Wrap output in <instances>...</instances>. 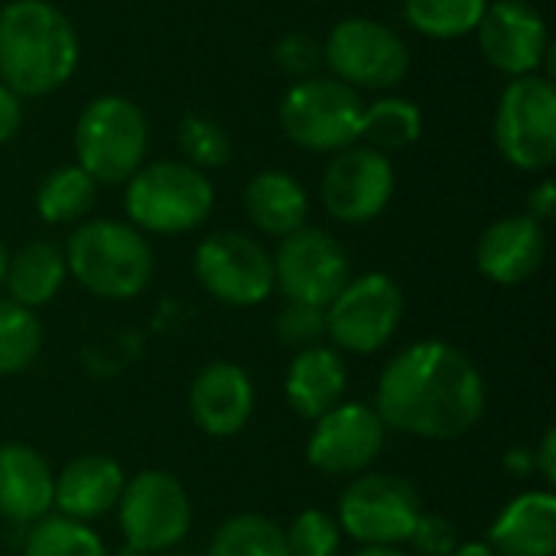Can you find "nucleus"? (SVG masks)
I'll use <instances>...</instances> for the list:
<instances>
[{"mask_svg":"<svg viewBox=\"0 0 556 556\" xmlns=\"http://www.w3.org/2000/svg\"><path fill=\"white\" fill-rule=\"evenodd\" d=\"M375 410L388 430L417 440H459L485 414V381L466 352L427 339L384 365Z\"/></svg>","mask_w":556,"mask_h":556,"instance_id":"f257e3e1","label":"nucleus"},{"mask_svg":"<svg viewBox=\"0 0 556 556\" xmlns=\"http://www.w3.org/2000/svg\"><path fill=\"white\" fill-rule=\"evenodd\" d=\"M81 46L68 16L49 0L0 7V81L20 98L59 91L78 68Z\"/></svg>","mask_w":556,"mask_h":556,"instance_id":"f03ea898","label":"nucleus"},{"mask_svg":"<svg viewBox=\"0 0 556 556\" xmlns=\"http://www.w3.org/2000/svg\"><path fill=\"white\" fill-rule=\"evenodd\" d=\"M62 251L68 274L101 300H134L153 277V248L127 222H81Z\"/></svg>","mask_w":556,"mask_h":556,"instance_id":"7ed1b4c3","label":"nucleus"},{"mask_svg":"<svg viewBox=\"0 0 556 556\" xmlns=\"http://www.w3.org/2000/svg\"><path fill=\"white\" fill-rule=\"evenodd\" d=\"M72 143L75 166H81L94 186H121L147 160L150 124L137 101L124 94H101L81 108Z\"/></svg>","mask_w":556,"mask_h":556,"instance_id":"20e7f679","label":"nucleus"},{"mask_svg":"<svg viewBox=\"0 0 556 556\" xmlns=\"http://www.w3.org/2000/svg\"><path fill=\"white\" fill-rule=\"evenodd\" d=\"M124 208L137 231L186 235L212 215L215 186L202 169L189 163L163 160V163L140 166L127 179Z\"/></svg>","mask_w":556,"mask_h":556,"instance_id":"39448f33","label":"nucleus"},{"mask_svg":"<svg viewBox=\"0 0 556 556\" xmlns=\"http://www.w3.org/2000/svg\"><path fill=\"white\" fill-rule=\"evenodd\" d=\"M498 153L521 173H547L556 163V85L534 72L511 78L492 121Z\"/></svg>","mask_w":556,"mask_h":556,"instance_id":"423d86ee","label":"nucleus"},{"mask_svg":"<svg viewBox=\"0 0 556 556\" xmlns=\"http://www.w3.org/2000/svg\"><path fill=\"white\" fill-rule=\"evenodd\" d=\"M365 101L362 94L332 78L313 75L293 81L280 101V127L290 143L309 153H339L358 140Z\"/></svg>","mask_w":556,"mask_h":556,"instance_id":"0eeeda50","label":"nucleus"},{"mask_svg":"<svg viewBox=\"0 0 556 556\" xmlns=\"http://www.w3.org/2000/svg\"><path fill=\"white\" fill-rule=\"evenodd\" d=\"M323 59L332 78L371 91L394 88L410 72V49L397 29L371 16H345L323 42Z\"/></svg>","mask_w":556,"mask_h":556,"instance_id":"6e6552de","label":"nucleus"},{"mask_svg":"<svg viewBox=\"0 0 556 556\" xmlns=\"http://www.w3.org/2000/svg\"><path fill=\"white\" fill-rule=\"evenodd\" d=\"M117 508L127 547L140 556L176 547L192 525L189 492L176 476L160 469H143L140 476L124 482Z\"/></svg>","mask_w":556,"mask_h":556,"instance_id":"1a4fd4ad","label":"nucleus"},{"mask_svg":"<svg viewBox=\"0 0 556 556\" xmlns=\"http://www.w3.org/2000/svg\"><path fill=\"white\" fill-rule=\"evenodd\" d=\"M404 319L401 283L388 274H365L349 280L342 293L326 306V336L352 355H371L384 349Z\"/></svg>","mask_w":556,"mask_h":556,"instance_id":"9d476101","label":"nucleus"},{"mask_svg":"<svg viewBox=\"0 0 556 556\" xmlns=\"http://www.w3.org/2000/svg\"><path fill=\"white\" fill-rule=\"evenodd\" d=\"M420 515V492L407 479L388 472H368L355 479L339 498V528L362 544L397 547L410 541Z\"/></svg>","mask_w":556,"mask_h":556,"instance_id":"9b49d317","label":"nucleus"},{"mask_svg":"<svg viewBox=\"0 0 556 556\" xmlns=\"http://www.w3.org/2000/svg\"><path fill=\"white\" fill-rule=\"evenodd\" d=\"M195 277L225 306H257L274 290V261L241 231H215L195 248Z\"/></svg>","mask_w":556,"mask_h":556,"instance_id":"f8f14e48","label":"nucleus"},{"mask_svg":"<svg viewBox=\"0 0 556 556\" xmlns=\"http://www.w3.org/2000/svg\"><path fill=\"white\" fill-rule=\"evenodd\" d=\"M270 261L274 287H280L290 303H309L326 309L352 280L345 248L319 228H300L287 235Z\"/></svg>","mask_w":556,"mask_h":556,"instance_id":"ddd939ff","label":"nucleus"},{"mask_svg":"<svg viewBox=\"0 0 556 556\" xmlns=\"http://www.w3.org/2000/svg\"><path fill=\"white\" fill-rule=\"evenodd\" d=\"M394 186L397 176L388 153H378L365 143H352L329 160L319 192L326 212L336 222L365 225L388 208Z\"/></svg>","mask_w":556,"mask_h":556,"instance_id":"4468645a","label":"nucleus"},{"mask_svg":"<svg viewBox=\"0 0 556 556\" xmlns=\"http://www.w3.org/2000/svg\"><path fill=\"white\" fill-rule=\"evenodd\" d=\"M384 433L388 427L375 407L339 404L316 420L306 443V459L326 476H358L381 456Z\"/></svg>","mask_w":556,"mask_h":556,"instance_id":"2eb2a0df","label":"nucleus"},{"mask_svg":"<svg viewBox=\"0 0 556 556\" xmlns=\"http://www.w3.org/2000/svg\"><path fill=\"white\" fill-rule=\"evenodd\" d=\"M479 49L492 68L521 78L541 72L551 52V33L531 0H495L485 7L479 26Z\"/></svg>","mask_w":556,"mask_h":556,"instance_id":"dca6fc26","label":"nucleus"},{"mask_svg":"<svg viewBox=\"0 0 556 556\" xmlns=\"http://www.w3.org/2000/svg\"><path fill=\"white\" fill-rule=\"evenodd\" d=\"M547 257V235L544 225L531 215H508L492 222L479 244L476 264L479 270L498 287H518L531 280Z\"/></svg>","mask_w":556,"mask_h":556,"instance_id":"f3484780","label":"nucleus"},{"mask_svg":"<svg viewBox=\"0 0 556 556\" xmlns=\"http://www.w3.org/2000/svg\"><path fill=\"white\" fill-rule=\"evenodd\" d=\"M189 414L208 437H235L254 414V384L231 362L205 365L189 388Z\"/></svg>","mask_w":556,"mask_h":556,"instance_id":"a211bd4d","label":"nucleus"},{"mask_svg":"<svg viewBox=\"0 0 556 556\" xmlns=\"http://www.w3.org/2000/svg\"><path fill=\"white\" fill-rule=\"evenodd\" d=\"M55 476L46 459L23 443L0 446V518L13 525L42 521L52 508Z\"/></svg>","mask_w":556,"mask_h":556,"instance_id":"6ab92c4d","label":"nucleus"},{"mask_svg":"<svg viewBox=\"0 0 556 556\" xmlns=\"http://www.w3.org/2000/svg\"><path fill=\"white\" fill-rule=\"evenodd\" d=\"M121 492H124V469L111 456L85 453L55 476L52 505L62 508V518L85 525L108 515L117 505Z\"/></svg>","mask_w":556,"mask_h":556,"instance_id":"aec40b11","label":"nucleus"},{"mask_svg":"<svg viewBox=\"0 0 556 556\" xmlns=\"http://www.w3.org/2000/svg\"><path fill=\"white\" fill-rule=\"evenodd\" d=\"M349 388V371L345 362L336 349L313 345L293 355L287 368V404L303 417V420H319L332 407L342 404Z\"/></svg>","mask_w":556,"mask_h":556,"instance_id":"412c9836","label":"nucleus"},{"mask_svg":"<svg viewBox=\"0 0 556 556\" xmlns=\"http://www.w3.org/2000/svg\"><path fill=\"white\" fill-rule=\"evenodd\" d=\"M492 551L498 556L556 554V498L551 492L518 495L492 525Z\"/></svg>","mask_w":556,"mask_h":556,"instance_id":"4be33fe9","label":"nucleus"},{"mask_svg":"<svg viewBox=\"0 0 556 556\" xmlns=\"http://www.w3.org/2000/svg\"><path fill=\"white\" fill-rule=\"evenodd\" d=\"M244 212L254 228L270 238H287L306 228L309 195L306 189L283 169H264L244 186Z\"/></svg>","mask_w":556,"mask_h":556,"instance_id":"5701e85b","label":"nucleus"},{"mask_svg":"<svg viewBox=\"0 0 556 556\" xmlns=\"http://www.w3.org/2000/svg\"><path fill=\"white\" fill-rule=\"evenodd\" d=\"M65 277V251L55 241H29L7 261L3 287L13 303L39 309L62 290Z\"/></svg>","mask_w":556,"mask_h":556,"instance_id":"b1692460","label":"nucleus"},{"mask_svg":"<svg viewBox=\"0 0 556 556\" xmlns=\"http://www.w3.org/2000/svg\"><path fill=\"white\" fill-rule=\"evenodd\" d=\"M420 134H424V111L407 98L388 94V98L365 104V111H362L358 140H365V147H371L378 153L407 150L410 143L420 140Z\"/></svg>","mask_w":556,"mask_h":556,"instance_id":"393cba45","label":"nucleus"},{"mask_svg":"<svg viewBox=\"0 0 556 556\" xmlns=\"http://www.w3.org/2000/svg\"><path fill=\"white\" fill-rule=\"evenodd\" d=\"M98 199L94 179L81 166H55L36 186V212L49 225H75L81 222Z\"/></svg>","mask_w":556,"mask_h":556,"instance_id":"a878e982","label":"nucleus"},{"mask_svg":"<svg viewBox=\"0 0 556 556\" xmlns=\"http://www.w3.org/2000/svg\"><path fill=\"white\" fill-rule=\"evenodd\" d=\"M489 0H404L407 23L430 39H463L476 33Z\"/></svg>","mask_w":556,"mask_h":556,"instance_id":"bb28decb","label":"nucleus"},{"mask_svg":"<svg viewBox=\"0 0 556 556\" xmlns=\"http://www.w3.org/2000/svg\"><path fill=\"white\" fill-rule=\"evenodd\" d=\"M205 556H290L283 531L264 515H238L218 528Z\"/></svg>","mask_w":556,"mask_h":556,"instance_id":"cd10ccee","label":"nucleus"},{"mask_svg":"<svg viewBox=\"0 0 556 556\" xmlns=\"http://www.w3.org/2000/svg\"><path fill=\"white\" fill-rule=\"evenodd\" d=\"M42 349V326L33 309L0 300V378L26 371Z\"/></svg>","mask_w":556,"mask_h":556,"instance_id":"c85d7f7f","label":"nucleus"},{"mask_svg":"<svg viewBox=\"0 0 556 556\" xmlns=\"http://www.w3.org/2000/svg\"><path fill=\"white\" fill-rule=\"evenodd\" d=\"M23 556H108L101 538L72 518H42L23 544Z\"/></svg>","mask_w":556,"mask_h":556,"instance_id":"c756f323","label":"nucleus"},{"mask_svg":"<svg viewBox=\"0 0 556 556\" xmlns=\"http://www.w3.org/2000/svg\"><path fill=\"white\" fill-rule=\"evenodd\" d=\"M179 150L195 169H215L231 160V140L225 127L208 114H186L179 121Z\"/></svg>","mask_w":556,"mask_h":556,"instance_id":"7c9ffc66","label":"nucleus"},{"mask_svg":"<svg viewBox=\"0 0 556 556\" xmlns=\"http://www.w3.org/2000/svg\"><path fill=\"white\" fill-rule=\"evenodd\" d=\"M283 541L290 556H336L342 547V528L329 515L309 508L296 515L290 531H283Z\"/></svg>","mask_w":556,"mask_h":556,"instance_id":"2f4dec72","label":"nucleus"},{"mask_svg":"<svg viewBox=\"0 0 556 556\" xmlns=\"http://www.w3.org/2000/svg\"><path fill=\"white\" fill-rule=\"evenodd\" d=\"M326 336V309L309 303H287L277 316V339L290 349H313Z\"/></svg>","mask_w":556,"mask_h":556,"instance_id":"473e14b6","label":"nucleus"},{"mask_svg":"<svg viewBox=\"0 0 556 556\" xmlns=\"http://www.w3.org/2000/svg\"><path fill=\"white\" fill-rule=\"evenodd\" d=\"M274 62H277L293 81L313 78V75H319V68L326 65V59H323V42H316L309 33H287V36L274 46Z\"/></svg>","mask_w":556,"mask_h":556,"instance_id":"72a5a7b5","label":"nucleus"},{"mask_svg":"<svg viewBox=\"0 0 556 556\" xmlns=\"http://www.w3.org/2000/svg\"><path fill=\"white\" fill-rule=\"evenodd\" d=\"M414 547L427 556H450L456 551V528L446 518L437 515H420L414 534H410Z\"/></svg>","mask_w":556,"mask_h":556,"instance_id":"f704fd0d","label":"nucleus"},{"mask_svg":"<svg viewBox=\"0 0 556 556\" xmlns=\"http://www.w3.org/2000/svg\"><path fill=\"white\" fill-rule=\"evenodd\" d=\"M23 127V101L0 81V147L10 143Z\"/></svg>","mask_w":556,"mask_h":556,"instance_id":"c9c22d12","label":"nucleus"},{"mask_svg":"<svg viewBox=\"0 0 556 556\" xmlns=\"http://www.w3.org/2000/svg\"><path fill=\"white\" fill-rule=\"evenodd\" d=\"M528 215L534 218V222H551L556 215V186L551 179H541L534 189H531V195H528Z\"/></svg>","mask_w":556,"mask_h":556,"instance_id":"e433bc0d","label":"nucleus"},{"mask_svg":"<svg viewBox=\"0 0 556 556\" xmlns=\"http://www.w3.org/2000/svg\"><path fill=\"white\" fill-rule=\"evenodd\" d=\"M538 469L547 482H556V430L544 433V443L538 450Z\"/></svg>","mask_w":556,"mask_h":556,"instance_id":"4c0bfd02","label":"nucleus"},{"mask_svg":"<svg viewBox=\"0 0 556 556\" xmlns=\"http://www.w3.org/2000/svg\"><path fill=\"white\" fill-rule=\"evenodd\" d=\"M355 556H407L401 547H388V544H365Z\"/></svg>","mask_w":556,"mask_h":556,"instance_id":"58836bf2","label":"nucleus"},{"mask_svg":"<svg viewBox=\"0 0 556 556\" xmlns=\"http://www.w3.org/2000/svg\"><path fill=\"white\" fill-rule=\"evenodd\" d=\"M450 556H498L489 544H463V547H456Z\"/></svg>","mask_w":556,"mask_h":556,"instance_id":"ea45409f","label":"nucleus"},{"mask_svg":"<svg viewBox=\"0 0 556 556\" xmlns=\"http://www.w3.org/2000/svg\"><path fill=\"white\" fill-rule=\"evenodd\" d=\"M7 261H10V254H7V248L0 241V287H3V277H7Z\"/></svg>","mask_w":556,"mask_h":556,"instance_id":"a19ab883","label":"nucleus"},{"mask_svg":"<svg viewBox=\"0 0 556 556\" xmlns=\"http://www.w3.org/2000/svg\"><path fill=\"white\" fill-rule=\"evenodd\" d=\"M176 556H189V554H176Z\"/></svg>","mask_w":556,"mask_h":556,"instance_id":"79ce46f5","label":"nucleus"}]
</instances>
